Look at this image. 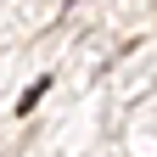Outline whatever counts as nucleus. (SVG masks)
I'll return each instance as SVG.
<instances>
[{"label":"nucleus","mask_w":157,"mask_h":157,"mask_svg":"<svg viewBox=\"0 0 157 157\" xmlns=\"http://www.w3.org/2000/svg\"><path fill=\"white\" fill-rule=\"evenodd\" d=\"M45 90H51V78H34V84H28L23 95H17V112H34L39 101H45Z\"/></svg>","instance_id":"nucleus-1"}]
</instances>
